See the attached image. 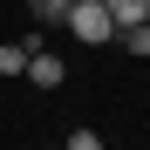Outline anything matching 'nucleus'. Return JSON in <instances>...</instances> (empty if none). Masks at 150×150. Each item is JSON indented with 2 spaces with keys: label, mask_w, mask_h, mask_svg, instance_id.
Returning <instances> with one entry per match:
<instances>
[{
  "label": "nucleus",
  "mask_w": 150,
  "mask_h": 150,
  "mask_svg": "<svg viewBox=\"0 0 150 150\" xmlns=\"http://www.w3.org/2000/svg\"><path fill=\"white\" fill-rule=\"evenodd\" d=\"M21 75H28L34 89H62V75H68V68H62V62H55V55L34 41V48H28V68H21Z\"/></svg>",
  "instance_id": "f03ea898"
},
{
  "label": "nucleus",
  "mask_w": 150,
  "mask_h": 150,
  "mask_svg": "<svg viewBox=\"0 0 150 150\" xmlns=\"http://www.w3.org/2000/svg\"><path fill=\"white\" fill-rule=\"evenodd\" d=\"M28 48H34V34L28 41H0V75H21L28 68Z\"/></svg>",
  "instance_id": "20e7f679"
},
{
  "label": "nucleus",
  "mask_w": 150,
  "mask_h": 150,
  "mask_svg": "<svg viewBox=\"0 0 150 150\" xmlns=\"http://www.w3.org/2000/svg\"><path fill=\"white\" fill-rule=\"evenodd\" d=\"M116 41H123V55H150V21H123Z\"/></svg>",
  "instance_id": "7ed1b4c3"
},
{
  "label": "nucleus",
  "mask_w": 150,
  "mask_h": 150,
  "mask_svg": "<svg viewBox=\"0 0 150 150\" xmlns=\"http://www.w3.org/2000/svg\"><path fill=\"white\" fill-rule=\"evenodd\" d=\"M28 7H34V0H28Z\"/></svg>",
  "instance_id": "0eeeda50"
},
{
  "label": "nucleus",
  "mask_w": 150,
  "mask_h": 150,
  "mask_svg": "<svg viewBox=\"0 0 150 150\" xmlns=\"http://www.w3.org/2000/svg\"><path fill=\"white\" fill-rule=\"evenodd\" d=\"M62 28H68L75 41H89V48H109V34H116L109 0H68V21H62Z\"/></svg>",
  "instance_id": "f257e3e1"
},
{
  "label": "nucleus",
  "mask_w": 150,
  "mask_h": 150,
  "mask_svg": "<svg viewBox=\"0 0 150 150\" xmlns=\"http://www.w3.org/2000/svg\"><path fill=\"white\" fill-rule=\"evenodd\" d=\"M34 21H68V0H34Z\"/></svg>",
  "instance_id": "423d86ee"
},
{
  "label": "nucleus",
  "mask_w": 150,
  "mask_h": 150,
  "mask_svg": "<svg viewBox=\"0 0 150 150\" xmlns=\"http://www.w3.org/2000/svg\"><path fill=\"white\" fill-rule=\"evenodd\" d=\"M109 21L123 28V21H150V0H109Z\"/></svg>",
  "instance_id": "39448f33"
}]
</instances>
